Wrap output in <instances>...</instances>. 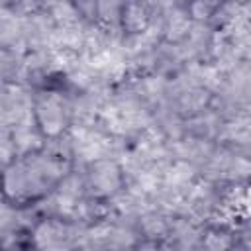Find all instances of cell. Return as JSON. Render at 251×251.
<instances>
[{
  "mask_svg": "<svg viewBox=\"0 0 251 251\" xmlns=\"http://www.w3.org/2000/svg\"><path fill=\"white\" fill-rule=\"evenodd\" d=\"M37 114H39V122L43 126V129L47 133H57L63 127V106L59 104L57 98H47L37 106Z\"/></svg>",
  "mask_w": 251,
  "mask_h": 251,
  "instance_id": "6da1fadb",
  "label": "cell"
},
{
  "mask_svg": "<svg viewBox=\"0 0 251 251\" xmlns=\"http://www.w3.org/2000/svg\"><path fill=\"white\" fill-rule=\"evenodd\" d=\"M235 4H247V2H251V0H233Z\"/></svg>",
  "mask_w": 251,
  "mask_h": 251,
  "instance_id": "3957f363",
  "label": "cell"
},
{
  "mask_svg": "<svg viewBox=\"0 0 251 251\" xmlns=\"http://www.w3.org/2000/svg\"><path fill=\"white\" fill-rule=\"evenodd\" d=\"M96 14L106 24H116L124 16L126 0H96Z\"/></svg>",
  "mask_w": 251,
  "mask_h": 251,
  "instance_id": "7a4b0ae2",
  "label": "cell"
}]
</instances>
